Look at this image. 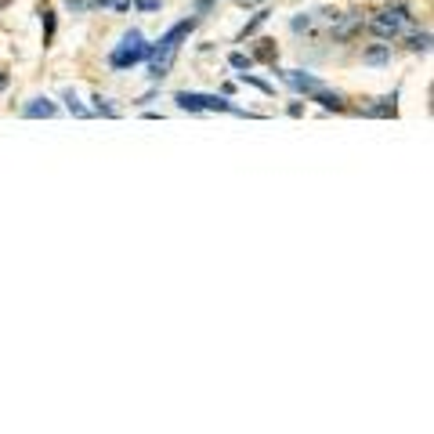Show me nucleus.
I'll return each mask as SVG.
<instances>
[{
	"label": "nucleus",
	"instance_id": "nucleus-1",
	"mask_svg": "<svg viewBox=\"0 0 434 434\" xmlns=\"http://www.w3.org/2000/svg\"><path fill=\"white\" fill-rule=\"evenodd\" d=\"M192 29H196V18H185V22L170 25V29L159 36V44H149V58L145 62H149V76H152V80H163V76L170 73L174 58H177V47H181V40Z\"/></svg>",
	"mask_w": 434,
	"mask_h": 434
},
{
	"label": "nucleus",
	"instance_id": "nucleus-2",
	"mask_svg": "<svg viewBox=\"0 0 434 434\" xmlns=\"http://www.w3.org/2000/svg\"><path fill=\"white\" fill-rule=\"evenodd\" d=\"M413 25V15L405 8H387V11H376L369 18V33L380 36V40H398V36Z\"/></svg>",
	"mask_w": 434,
	"mask_h": 434
},
{
	"label": "nucleus",
	"instance_id": "nucleus-3",
	"mask_svg": "<svg viewBox=\"0 0 434 434\" xmlns=\"http://www.w3.org/2000/svg\"><path fill=\"white\" fill-rule=\"evenodd\" d=\"M149 58V44H145V36L138 33V29H131L123 36V44L109 55V66L112 69H131V66H138V62H145Z\"/></svg>",
	"mask_w": 434,
	"mask_h": 434
},
{
	"label": "nucleus",
	"instance_id": "nucleus-4",
	"mask_svg": "<svg viewBox=\"0 0 434 434\" xmlns=\"http://www.w3.org/2000/svg\"><path fill=\"white\" fill-rule=\"evenodd\" d=\"M279 76H283V80H286V84H290V87H293V91H297V94H315L318 87H322V84H318L311 73H297V69H279Z\"/></svg>",
	"mask_w": 434,
	"mask_h": 434
},
{
	"label": "nucleus",
	"instance_id": "nucleus-5",
	"mask_svg": "<svg viewBox=\"0 0 434 434\" xmlns=\"http://www.w3.org/2000/svg\"><path fill=\"white\" fill-rule=\"evenodd\" d=\"M22 116L25 120H51V116H58V105L47 101V98H33V101L22 105Z\"/></svg>",
	"mask_w": 434,
	"mask_h": 434
},
{
	"label": "nucleus",
	"instance_id": "nucleus-6",
	"mask_svg": "<svg viewBox=\"0 0 434 434\" xmlns=\"http://www.w3.org/2000/svg\"><path fill=\"white\" fill-rule=\"evenodd\" d=\"M199 105H203V112H239L225 94L221 98H217V94H199Z\"/></svg>",
	"mask_w": 434,
	"mask_h": 434
},
{
	"label": "nucleus",
	"instance_id": "nucleus-7",
	"mask_svg": "<svg viewBox=\"0 0 434 434\" xmlns=\"http://www.w3.org/2000/svg\"><path fill=\"white\" fill-rule=\"evenodd\" d=\"M311 101H318L322 109H333V112H344V98L340 94H333V91H326V87H318L315 94H308Z\"/></svg>",
	"mask_w": 434,
	"mask_h": 434
},
{
	"label": "nucleus",
	"instance_id": "nucleus-8",
	"mask_svg": "<svg viewBox=\"0 0 434 434\" xmlns=\"http://www.w3.org/2000/svg\"><path fill=\"white\" fill-rule=\"evenodd\" d=\"M362 62H369V66H387L391 62V44H376V47H369Z\"/></svg>",
	"mask_w": 434,
	"mask_h": 434
},
{
	"label": "nucleus",
	"instance_id": "nucleus-9",
	"mask_svg": "<svg viewBox=\"0 0 434 434\" xmlns=\"http://www.w3.org/2000/svg\"><path fill=\"white\" fill-rule=\"evenodd\" d=\"M359 25H362V15H348L340 25H333V40H348V36H355Z\"/></svg>",
	"mask_w": 434,
	"mask_h": 434
},
{
	"label": "nucleus",
	"instance_id": "nucleus-10",
	"mask_svg": "<svg viewBox=\"0 0 434 434\" xmlns=\"http://www.w3.org/2000/svg\"><path fill=\"white\" fill-rule=\"evenodd\" d=\"M228 66H232V69H239V73H250V69H253V55H242V51H232V55H228Z\"/></svg>",
	"mask_w": 434,
	"mask_h": 434
},
{
	"label": "nucleus",
	"instance_id": "nucleus-11",
	"mask_svg": "<svg viewBox=\"0 0 434 434\" xmlns=\"http://www.w3.org/2000/svg\"><path fill=\"white\" fill-rule=\"evenodd\" d=\"M405 47H409V51H420V55H424V51H431V33H427V29H424V33H413Z\"/></svg>",
	"mask_w": 434,
	"mask_h": 434
},
{
	"label": "nucleus",
	"instance_id": "nucleus-12",
	"mask_svg": "<svg viewBox=\"0 0 434 434\" xmlns=\"http://www.w3.org/2000/svg\"><path fill=\"white\" fill-rule=\"evenodd\" d=\"M264 22H268V11H257V15H253V18L246 22V29L239 33V40H246V36H253V33H257V29H261Z\"/></svg>",
	"mask_w": 434,
	"mask_h": 434
},
{
	"label": "nucleus",
	"instance_id": "nucleus-13",
	"mask_svg": "<svg viewBox=\"0 0 434 434\" xmlns=\"http://www.w3.org/2000/svg\"><path fill=\"white\" fill-rule=\"evenodd\" d=\"M66 105H69V112H73V116H80V120H87V116H91V109H84V105H80V98H76L73 91H66Z\"/></svg>",
	"mask_w": 434,
	"mask_h": 434
},
{
	"label": "nucleus",
	"instance_id": "nucleus-14",
	"mask_svg": "<svg viewBox=\"0 0 434 434\" xmlns=\"http://www.w3.org/2000/svg\"><path fill=\"white\" fill-rule=\"evenodd\" d=\"M366 112H369V116H391V112H394V98H384V101H380V105L366 109Z\"/></svg>",
	"mask_w": 434,
	"mask_h": 434
},
{
	"label": "nucleus",
	"instance_id": "nucleus-15",
	"mask_svg": "<svg viewBox=\"0 0 434 434\" xmlns=\"http://www.w3.org/2000/svg\"><path fill=\"white\" fill-rule=\"evenodd\" d=\"M55 40V11H44V44Z\"/></svg>",
	"mask_w": 434,
	"mask_h": 434
},
{
	"label": "nucleus",
	"instance_id": "nucleus-16",
	"mask_svg": "<svg viewBox=\"0 0 434 434\" xmlns=\"http://www.w3.org/2000/svg\"><path fill=\"white\" fill-rule=\"evenodd\" d=\"M253 55H257V58H264V62H275V47H272V40H261Z\"/></svg>",
	"mask_w": 434,
	"mask_h": 434
},
{
	"label": "nucleus",
	"instance_id": "nucleus-17",
	"mask_svg": "<svg viewBox=\"0 0 434 434\" xmlns=\"http://www.w3.org/2000/svg\"><path fill=\"white\" fill-rule=\"evenodd\" d=\"M94 112H101V116H116V105H109V98H94Z\"/></svg>",
	"mask_w": 434,
	"mask_h": 434
},
{
	"label": "nucleus",
	"instance_id": "nucleus-18",
	"mask_svg": "<svg viewBox=\"0 0 434 434\" xmlns=\"http://www.w3.org/2000/svg\"><path fill=\"white\" fill-rule=\"evenodd\" d=\"M290 29H293V33H301V29H311V15H297V18L290 22Z\"/></svg>",
	"mask_w": 434,
	"mask_h": 434
},
{
	"label": "nucleus",
	"instance_id": "nucleus-19",
	"mask_svg": "<svg viewBox=\"0 0 434 434\" xmlns=\"http://www.w3.org/2000/svg\"><path fill=\"white\" fill-rule=\"evenodd\" d=\"M138 11H159V0H134Z\"/></svg>",
	"mask_w": 434,
	"mask_h": 434
},
{
	"label": "nucleus",
	"instance_id": "nucleus-20",
	"mask_svg": "<svg viewBox=\"0 0 434 434\" xmlns=\"http://www.w3.org/2000/svg\"><path fill=\"white\" fill-rule=\"evenodd\" d=\"M69 11H87V0H66Z\"/></svg>",
	"mask_w": 434,
	"mask_h": 434
},
{
	"label": "nucleus",
	"instance_id": "nucleus-21",
	"mask_svg": "<svg viewBox=\"0 0 434 434\" xmlns=\"http://www.w3.org/2000/svg\"><path fill=\"white\" fill-rule=\"evenodd\" d=\"M105 4H112V0H87V8H105Z\"/></svg>",
	"mask_w": 434,
	"mask_h": 434
},
{
	"label": "nucleus",
	"instance_id": "nucleus-22",
	"mask_svg": "<svg viewBox=\"0 0 434 434\" xmlns=\"http://www.w3.org/2000/svg\"><path fill=\"white\" fill-rule=\"evenodd\" d=\"M210 4H217V0H199V8H210Z\"/></svg>",
	"mask_w": 434,
	"mask_h": 434
},
{
	"label": "nucleus",
	"instance_id": "nucleus-23",
	"mask_svg": "<svg viewBox=\"0 0 434 434\" xmlns=\"http://www.w3.org/2000/svg\"><path fill=\"white\" fill-rule=\"evenodd\" d=\"M4 84H8V76H4V73H0V91H4Z\"/></svg>",
	"mask_w": 434,
	"mask_h": 434
}]
</instances>
